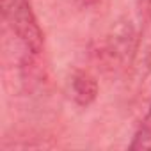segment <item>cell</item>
Returning a JSON list of instances; mask_svg holds the SVG:
<instances>
[{
    "instance_id": "4",
    "label": "cell",
    "mask_w": 151,
    "mask_h": 151,
    "mask_svg": "<svg viewBox=\"0 0 151 151\" xmlns=\"http://www.w3.org/2000/svg\"><path fill=\"white\" fill-rule=\"evenodd\" d=\"M130 68L140 78H144L151 69V18L144 20L142 30L137 37V46H135V53Z\"/></svg>"
},
{
    "instance_id": "2",
    "label": "cell",
    "mask_w": 151,
    "mask_h": 151,
    "mask_svg": "<svg viewBox=\"0 0 151 151\" xmlns=\"http://www.w3.org/2000/svg\"><path fill=\"white\" fill-rule=\"evenodd\" d=\"M135 46H137V37H135L133 27L130 25V22H117L105 46L107 57L110 59V62L116 64L117 68L130 69L133 53H135Z\"/></svg>"
},
{
    "instance_id": "5",
    "label": "cell",
    "mask_w": 151,
    "mask_h": 151,
    "mask_svg": "<svg viewBox=\"0 0 151 151\" xmlns=\"http://www.w3.org/2000/svg\"><path fill=\"white\" fill-rule=\"evenodd\" d=\"M132 151H147L151 149V107L146 112V116L142 117L140 124L135 130L133 140L130 144Z\"/></svg>"
},
{
    "instance_id": "3",
    "label": "cell",
    "mask_w": 151,
    "mask_h": 151,
    "mask_svg": "<svg viewBox=\"0 0 151 151\" xmlns=\"http://www.w3.org/2000/svg\"><path fill=\"white\" fill-rule=\"evenodd\" d=\"M98 82L91 73L77 69L71 75V96L80 107H89L98 98Z\"/></svg>"
},
{
    "instance_id": "1",
    "label": "cell",
    "mask_w": 151,
    "mask_h": 151,
    "mask_svg": "<svg viewBox=\"0 0 151 151\" xmlns=\"http://www.w3.org/2000/svg\"><path fill=\"white\" fill-rule=\"evenodd\" d=\"M4 20L13 30V34L20 39L23 48L37 57L43 50V30L37 23V18L32 11L29 0H4Z\"/></svg>"
},
{
    "instance_id": "6",
    "label": "cell",
    "mask_w": 151,
    "mask_h": 151,
    "mask_svg": "<svg viewBox=\"0 0 151 151\" xmlns=\"http://www.w3.org/2000/svg\"><path fill=\"white\" fill-rule=\"evenodd\" d=\"M137 7L144 20L151 18V0H137Z\"/></svg>"
}]
</instances>
